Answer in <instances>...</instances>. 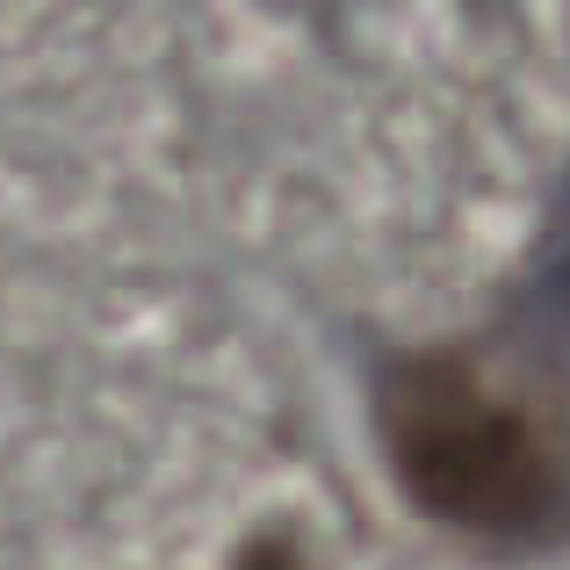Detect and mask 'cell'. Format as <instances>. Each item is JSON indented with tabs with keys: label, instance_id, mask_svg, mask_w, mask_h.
<instances>
[{
	"label": "cell",
	"instance_id": "3957f363",
	"mask_svg": "<svg viewBox=\"0 0 570 570\" xmlns=\"http://www.w3.org/2000/svg\"><path fill=\"white\" fill-rule=\"evenodd\" d=\"M238 570H304V557H296L289 534H261V542L238 557Z\"/></svg>",
	"mask_w": 570,
	"mask_h": 570
},
{
	"label": "cell",
	"instance_id": "7a4b0ae2",
	"mask_svg": "<svg viewBox=\"0 0 570 570\" xmlns=\"http://www.w3.org/2000/svg\"><path fill=\"white\" fill-rule=\"evenodd\" d=\"M505 333L520 340V354L534 368L570 376V181L557 195V209H549V232L534 246L528 275H520L513 304H505Z\"/></svg>",
	"mask_w": 570,
	"mask_h": 570
},
{
	"label": "cell",
	"instance_id": "6da1fadb",
	"mask_svg": "<svg viewBox=\"0 0 570 570\" xmlns=\"http://www.w3.org/2000/svg\"><path fill=\"white\" fill-rule=\"evenodd\" d=\"M376 404L390 470L426 520L491 549L570 542V426L549 404L513 397L455 347L390 362Z\"/></svg>",
	"mask_w": 570,
	"mask_h": 570
}]
</instances>
